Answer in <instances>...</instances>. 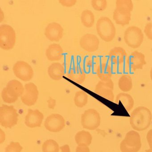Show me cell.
<instances>
[{"mask_svg": "<svg viewBox=\"0 0 152 152\" xmlns=\"http://www.w3.org/2000/svg\"><path fill=\"white\" fill-rule=\"evenodd\" d=\"M141 147V138L138 132L131 130L126 133L120 144L121 152H138Z\"/></svg>", "mask_w": 152, "mask_h": 152, "instance_id": "8992f818", "label": "cell"}, {"mask_svg": "<svg viewBox=\"0 0 152 152\" xmlns=\"http://www.w3.org/2000/svg\"><path fill=\"white\" fill-rule=\"evenodd\" d=\"M114 83L112 79L100 80L95 87V92L99 96L111 101L114 100Z\"/></svg>", "mask_w": 152, "mask_h": 152, "instance_id": "7c38bea8", "label": "cell"}, {"mask_svg": "<svg viewBox=\"0 0 152 152\" xmlns=\"http://www.w3.org/2000/svg\"><path fill=\"white\" fill-rule=\"evenodd\" d=\"M97 32L99 37L106 42H110L114 39L116 29L111 19L107 17H102L96 23Z\"/></svg>", "mask_w": 152, "mask_h": 152, "instance_id": "277c9868", "label": "cell"}, {"mask_svg": "<svg viewBox=\"0 0 152 152\" xmlns=\"http://www.w3.org/2000/svg\"><path fill=\"white\" fill-rule=\"evenodd\" d=\"M107 1L106 0H92L91 5L96 11L102 12L106 9Z\"/></svg>", "mask_w": 152, "mask_h": 152, "instance_id": "f1b7e54d", "label": "cell"}, {"mask_svg": "<svg viewBox=\"0 0 152 152\" xmlns=\"http://www.w3.org/2000/svg\"><path fill=\"white\" fill-rule=\"evenodd\" d=\"M127 52L121 47H115L111 50L108 53L107 58L109 63L115 68L122 67L127 58Z\"/></svg>", "mask_w": 152, "mask_h": 152, "instance_id": "5bb4252c", "label": "cell"}, {"mask_svg": "<svg viewBox=\"0 0 152 152\" xmlns=\"http://www.w3.org/2000/svg\"><path fill=\"white\" fill-rule=\"evenodd\" d=\"M76 152H90V151L88 146H78L76 148Z\"/></svg>", "mask_w": 152, "mask_h": 152, "instance_id": "e575fe53", "label": "cell"}, {"mask_svg": "<svg viewBox=\"0 0 152 152\" xmlns=\"http://www.w3.org/2000/svg\"><path fill=\"white\" fill-rule=\"evenodd\" d=\"M18 114L13 106L2 104L0 107V124L5 128H12L17 124Z\"/></svg>", "mask_w": 152, "mask_h": 152, "instance_id": "52a82bcc", "label": "cell"}, {"mask_svg": "<svg viewBox=\"0 0 152 152\" xmlns=\"http://www.w3.org/2000/svg\"><path fill=\"white\" fill-rule=\"evenodd\" d=\"M64 29L60 24L56 22L50 23L45 28L44 34L51 42H58L63 38Z\"/></svg>", "mask_w": 152, "mask_h": 152, "instance_id": "2e32d148", "label": "cell"}, {"mask_svg": "<svg viewBox=\"0 0 152 152\" xmlns=\"http://www.w3.org/2000/svg\"><path fill=\"white\" fill-rule=\"evenodd\" d=\"M115 71V68L109 63L107 57H104L99 61L96 72L100 80H105L111 79L113 73Z\"/></svg>", "mask_w": 152, "mask_h": 152, "instance_id": "e0dca14e", "label": "cell"}, {"mask_svg": "<svg viewBox=\"0 0 152 152\" xmlns=\"http://www.w3.org/2000/svg\"><path fill=\"white\" fill-rule=\"evenodd\" d=\"M115 102L117 104H121L128 112L130 111L134 106V99L132 96L128 93L118 94L116 96Z\"/></svg>", "mask_w": 152, "mask_h": 152, "instance_id": "603a6c76", "label": "cell"}, {"mask_svg": "<svg viewBox=\"0 0 152 152\" xmlns=\"http://www.w3.org/2000/svg\"><path fill=\"white\" fill-rule=\"evenodd\" d=\"M65 68L64 66L59 63H52L48 68V72L49 76L54 80L58 81L62 80L64 75Z\"/></svg>", "mask_w": 152, "mask_h": 152, "instance_id": "44dd1931", "label": "cell"}, {"mask_svg": "<svg viewBox=\"0 0 152 152\" xmlns=\"http://www.w3.org/2000/svg\"><path fill=\"white\" fill-rule=\"evenodd\" d=\"M74 101L75 104L77 107H83L88 103V95L85 91H79L75 93Z\"/></svg>", "mask_w": 152, "mask_h": 152, "instance_id": "4316f807", "label": "cell"}, {"mask_svg": "<svg viewBox=\"0 0 152 152\" xmlns=\"http://www.w3.org/2000/svg\"><path fill=\"white\" fill-rule=\"evenodd\" d=\"M152 120V115L149 109L145 107L140 106L131 114L130 124L133 129L142 131L148 128Z\"/></svg>", "mask_w": 152, "mask_h": 152, "instance_id": "6da1fadb", "label": "cell"}, {"mask_svg": "<svg viewBox=\"0 0 152 152\" xmlns=\"http://www.w3.org/2000/svg\"><path fill=\"white\" fill-rule=\"evenodd\" d=\"M67 75L70 80L78 84L83 83L86 79V72L80 66L70 69Z\"/></svg>", "mask_w": 152, "mask_h": 152, "instance_id": "7402d4cb", "label": "cell"}, {"mask_svg": "<svg viewBox=\"0 0 152 152\" xmlns=\"http://www.w3.org/2000/svg\"><path fill=\"white\" fill-rule=\"evenodd\" d=\"M146 152H152V151L151 150H150V149H147V150H145Z\"/></svg>", "mask_w": 152, "mask_h": 152, "instance_id": "74e56055", "label": "cell"}, {"mask_svg": "<svg viewBox=\"0 0 152 152\" xmlns=\"http://www.w3.org/2000/svg\"><path fill=\"white\" fill-rule=\"evenodd\" d=\"M44 119L43 113L38 110L28 109V113L26 116L25 123L31 128L40 127Z\"/></svg>", "mask_w": 152, "mask_h": 152, "instance_id": "d6986e66", "label": "cell"}, {"mask_svg": "<svg viewBox=\"0 0 152 152\" xmlns=\"http://www.w3.org/2000/svg\"><path fill=\"white\" fill-rule=\"evenodd\" d=\"M115 4L116 8L113 15L115 22L123 26L129 24L133 9V2L131 0H117Z\"/></svg>", "mask_w": 152, "mask_h": 152, "instance_id": "7a4b0ae2", "label": "cell"}, {"mask_svg": "<svg viewBox=\"0 0 152 152\" xmlns=\"http://www.w3.org/2000/svg\"><path fill=\"white\" fill-rule=\"evenodd\" d=\"M150 76L151 80H152V67H151V70H150Z\"/></svg>", "mask_w": 152, "mask_h": 152, "instance_id": "8d00e7d4", "label": "cell"}, {"mask_svg": "<svg viewBox=\"0 0 152 152\" xmlns=\"http://www.w3.org/2000/svg\"><path fill=\"white\" fill-rule=\"evenodd\" d=\"M48 106L50 109H54L56 104V99L51 97H49L48 100Z\"/></svg>", "mask_w": 152, "mask_h": 152, "instance_id": "836d02e7", "label": "cell"}, {"mask_svg": "<svg viewBox=\"0 0 152 152\" xmlns=\"http://www.w3.org/2000/svg\"><path fill=\"white\" fill-rule=\"evenodd\" d=\"M118 87L124 92H129L131 90L133 86L131 76L129 74H124L118 80Z\"/></svg>", "mask_w": 152, "mask_h": 152, "instance_id": "d4e9b609", "label": "cell"}, {"mask_svg": "<svg viewBox=\"0 0 152 152\" xmlns=\"http://www.w3.org/2000/svg\"><path fill=\"white\" fill-rule=\"evenodd\" d=\"M92 140L91 133L86 131L79 132L75 135V142L80 146H88L91 144Z\"/></svg>", "mask_w": 152, "mask_h": 152, "instance_id": "cb8c5ba5", "label": "cell"}, {"mask_svg": "<svg viewBox=\"0 0 152 152\" xmlns=\"http://www.w3.org/2000/svg\"><path fill=\"white\" fill-rule=\"evenodd\" d=\"M144 39V34L142 30L137 26H129L124 31V42L132 48H139L143 43Z\"/></svg>", "mask_w": 152, "mask_h": 152, "instance_id": "ba28073f", "label": "cell"}, {"mask_svg": "<svg viewBox=\"0 0 152 152\" xmlns=\"http://www.w3.org/2000/svg\"><path fill=\"white\" fill-rule=\"evenodd\" d=\"M100 122V115L95 109H88L82 115L81 124L84 129L94 130L99 127Z\"/></svg>", "mask_w": 152, "mask_h": 152, "instance_id": "9c48e42d", "label": "cell"}, {"mask_svg": "<svg viewBox=\"0 0 152 152\" xmlns=\"http://www.w3.org/2000/svg\"><path fill=\"white\" fill-rule=\"evenodd\" d=\"M13 71L15 76L23 81H30L34 75L32 67L24 61H17L13 66Z\"/></svg>", "mask_w": 152, "mask_h": 152, "instance_id": "8fae6325", "label": "cell"}, {"mask_svg": "<svg viewBox=\"0 0 152 152\" xmlns=\"http://www.w3.org/2000/svg\"><path fill=\"white\" fill-rule=\"evenodd\" d=\"M59 149L58 143L54 140H48L42 145L43 152H59Z\"/></svg>", "mask_w": 152, "mask_h": 152, "instance_id": "83f0119b", "label": "cell"}, {"mask_svg": "<svg viewBox=\"0 0 152 152\" xmlns=\"http://www.w3.org/2000/svg\"><path fill=\"white\" fill-rule=\"evenodd\" d=\"M144 32L148 39L152 41V21L146 24L144 29Z\"/></svg>", "mask_w": 152, "mask_h": 152, "instance_id": "4dcf8cb0", "label": "cell"}, {"mask_svg": "<svg viewBox=\"0 0 152 152\" xmlns=\"http://www.w3.org/2000/svg\"><path fill=\"white\" fill-rule=\"evenodd\" d=\"M81 48L88 52H94L99 48V40L95 34H87L81 38L80 41Z\"/></svg>", "mask_w": 152, "mask_h": 152, "instance_id": "ac0fdd59", "label": "cell"}, {"mask_svg": "<svg viewBox=\"0 0 152 152\" xmlns=\"http://www.w3.org/2000/svg\"><path fill=\"white\" fill-rule=\"evenodd\" d=\"M64 55V50L59 44L54 43L49 45L46 50L47 58L51 62L61 60Z\"/></svg>", "mask_w": 152, "mask_h": 152, "instance_id": "ffe728a7", "label": "cell"}, {"mask_svg": "<svg viewBox=\"0 0 152 152\" xmlns=\"http://www.w3.org/2000/svg\"><path fill=\"white\" fill-rule=\"evenodd\" d=\"M77 2L76 0H59V3L64 7H71L75 6Z\"/></svg>", "mask_w": 152, "mask_h": 152, "instance_id": "1f68e13d", "label": "cell"}, {"mask_svg": "<svg viewBox=\"0 0 152 152\" xmlns=\"http://www.w3.org/2000/svg\"><path fill=\"white\" fill-rule=\"evenodd\" d=\"M24 86L16 80L10 81L1 91V97L4 102L8 104L15 103L23 94Z\"/></svg>", "mask_w": 152, "mask_h": 152, "instance_id": "3957f363", "label": "cell"}, {"mask_svg": "<svg viewBox=\"0 0 152 152\" xmlns=\"http://www.w3.org/2000/svg\"><path fill=\"white\" fill-rule=\"evenodd\" d=\"M24 91L21 99L24 104L31 106L36 104L39 97L38 87L33 83H29L24 86Z\"/></svg>", "mask_w": 152, "mask_h": 152, "instance_id": "4fadbf2b", "label": "cell"}, {"mask_svg": "<svg viewBox=\"0 0 152 152\" xmlns=\"http://www.w3.org/2000/svg\"><path fill=\"white\" fill-rule=\"evenodd\" d=\"M146 64L145 55L136 50L128 56L124 65L128 72H133L143 69Z\"/></svg>", "mask_w": 152, "mask_h": 152, "instance_id": "30bf717a", "label": "cell"}, {"mask_svg": "<svg viewBox=\"0 0 152 152\" xmlns=\"http://www.w3.org/2000/svg\"><path fill=\"white\" fill-rule=\"evenodd\" d=\"M23 148L19 142L12 141L6 147L5 152H21Z\"/></svg>", "mask_w": 152, "mask_h": 152, "instance_id": "f546056e", "label": "cell"}, {"mask_svg": "<svg viewBox=\"0 0 152 152\" xmlns=\"http://www.w3.org/2000/svg\"><path fill=\"white\" fill-rule=\"evenodd\" d=\"M44 126L49 131L58 132L65 126V120L61 115L52 114L49 115L45 120Z\"/></svg>", "mask_w": 152, "mask_h": 152, "instance_id": "9a60e30c", "label": "cell"}, {"mask_svg": "<svg viewBox=\"0 0 152 152\" xmlns=\"http://www.w3.org/2000/svg\"><path fill=\"white\" fill-rule=\"evenodd\" d=\"M81 21L82 24L87 28H91L94 25L95 18L94 14L88 10H83L81 15Z\"/></svg>", "mask_w": 152, "mask_h": 152, "instance_id": "484cf974", "label": "cell"}, {"mask_svg": "<svg viewBox=\"0 0 152 152\" xmlns=\"http://www.w3.org/2000/svg\"><path fill=\"white\" fill-rule=\"evenodd\" d=\"M61 152H71L70 147L68 145H64L60 148Z\"/></svg>", "mask_w": 152, "mask_h": 152, "instance_id": "d590c367", "label": "cell"}, {"mask_svg": "<svg viewBox=\"0 0 152 152\" xmlns=\"http://www.w3.org/2000/svg\"><path fill=\"white\" fill-rule=\"evenodd\" d=\"M147 140L149 145V149L152 151V129L148 132L146 136Z\"/></svg>", "mask_w": 152, "mask_h": 152, "instance_id": "d6a6232c", "label": "cell"}, {"mask_svg": "<svg viewBox=\"0 0 152 152\" xmlns=\"http://www.w3.org/2000/svg\"><path fill=\"white\" fill-rule=\"evenodd\" d=\"M16 42V34L14 28L7 24L0 26V48L5 50L14 48Z\"/></svg>", "mask_w": 152, "mask_h": 152, "instance_id": "5b68a950", "label": "cell"}]
</instances>
